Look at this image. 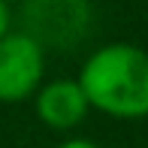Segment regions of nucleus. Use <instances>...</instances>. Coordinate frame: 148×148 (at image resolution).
<instances>
[{"mask_svg": "<svg viewBox=\"0 0 148 148\" xmlns=\"http://www.w3.org/2000/svg\"><path fill=\"white\" fill-rule=\"evenodd\" d=\"M45 51L27 33H6L0 39V103H18L39 91Z\"/></svg>", "mask_w": 148, "mask_h": 148, "instance_id": "7ed1b4c3", "label": "nucleus"}, {"mask_svg": "<svg viewBox=\"0 0 148 148\" xmlns=\"http://www.w3.org/2000/svg\"><path fill=\"white\" fill-rule=\"evenodd\" d=\"M9 6H6V0H0V39L6 36V33H9Z\"/></svg>", "mask_w": 148, "mask_h": 148, "instance_id": "39448f33", "label": "nucleus"}, {"mask_svg": "<svg viewBox=\"0 0 148 148\" xmlns=\"http://www.w3.org/2000/svg\"><path fill=\"white\" fill-rule=\"evenodd\" d=\"M79 88L88 106L112 118H148V51L130 42H109L85 60Z\"/></svg>", "mask_w": 148, "mask_h": 148, "instance_id": "f257e3e1", "label": "nucleus"}, {"mask_svg": "<svg viewBox=\"0 0 148 148\" xmlns=\"http://www.w3.org/2000/svg\"><path fill=\"white\" fill-rule=\"evenodd\" d=\"M58 148H97V145L88 142V139H66V142H60Z\"/></svg>", "mask_w": 148, "mask_h": 148, "instance_id": "423d86ee", "label": "nucleus"}, {"mask_svg": "<svg viewBox=\"0 0 148 148\" xmlns=\"http://www.w3.org/2000/svg\"><path fill=\"white\" fill-rule=\"evenodd\" d=\"M91 18L94 12L88 0H24L21 33H27L42 51H70L88 36Z\"/></svg>", "mask_w": 148, "mask_h": 148, "instance_id": "f03ea898", "label": "nucleus"}, {"mask_svg": "<svg viewBox=\"0 0 148 148\" xmlns=\"http://www.w3.org/2000/svg\"><path fill=\"white\" fill-rule=\"evenodd\" d=\"M88 100L79 82L73 79H55L49 85H39L36 91V115L42 124L55 127V130H70V127L82 124L88 115Z\"/></svg>", "mask_w": 148, "mask_h": 148, "instance_id": "20e7f679", "label": "nucleus"}]
</instances>
